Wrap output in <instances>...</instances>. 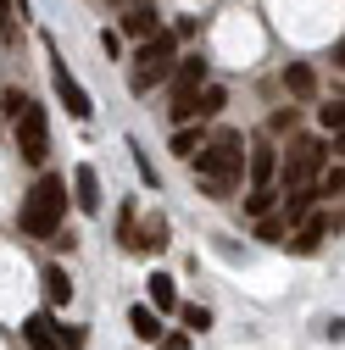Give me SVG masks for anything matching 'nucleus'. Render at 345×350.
<instances>
[{"label": "nucleus", "instance_id": "f257e3e1", "mask_svg": "<svg viewBox=\"0 0 345 350\" xmlns=\"http://www.w3.org/2000/svg\"><path fill=\"white\" fill-rule=\"evenodd\" d=\"M195 189L206 200H229V189L245 178V134L240 128H212L195 150Z\"/></svg>", "mask_w": 345, "mask_h": 350}, {"label": "nucleus", "instance_id": "ddd939ff", "mask_svg": "<svg viewBox=\"0 0 345 350\" xmlns=\"http://www.w3.org/2000/svg\"><path fill=\"white\" fill-rule=\"evenodd\" d=\"M284 90H290L295 100H312V95H318V72H312L307 62H290V67H284Z\"/></svg>", "mask_w": 345, "mask_h": 350}, {"label": "nucleus", "instance_id": "0eeeda50", "mask_svg": "<svg viewBox=\"0 0 345 350\" xmlns=\"http://www.w3.org/2000/svg\"><path fill=\"white\" fill-rule=\"evenodd\" d=\"M51 83H56V100L67 106V117H73V122H90V117H95V100H90V90H84V83H78L67 67H56V72H51Z\"/></svg>", "mask_w": 345, "mask_h": 350}, {"label": "nucleus", "instance_id": "6e6552de", "mask_svg": "<svg viewBox=\"0 0 345 350\" xmlns=\"http://www.w3.org/2000/svg\"><path fill=\"white\" fill-rule=\"evenodd\" d=\"M167 217L156 211V217H145V223H134V228H128V250H140V256H162L167 250Z\"/></svg>", "mask_w": 345, "mask_h": 350}, {"label": "nucleus", "instance_id": "aec40b11", "mask_svg": "<svg viewBox=\"0 0 345 350\" xmlns=\"http://www.w3.org/2000/svg\"><path fill=\"white\" fill-rule=\"evenodd\" d=\"M201 128L195 122H179V134H172V156H184V161H195V150H201Z\"/></svg>", "mask_w": 345, "mask_h": 350}, {"label": "nucleus", "instance_id": "4468645a", "mask_svg": "<svg viewBox=\"0 0 345 350\" xmlns=\"http://www.w3.org/2000/svg\"><path fill=\"white\" fill-rule=\"evenodd\" d=\"M318 206V189L312 184H295V189H284V223H301V217H307Z\"/></svg>", "mask_w": 345, "mask_h": 350}, {"label": "nucleus", "instance_id": "20e7f679", "mask_svg": "<svg viewBox=\"0 0 345 350\" xmlns=\"http://www.w3.org/2000/svg\"><path fill=\"white\" fill-rule=\"evenodd\" d=\"M323 161H329V139L323 134H290V150H279V172L273 178L284 184V189H295V184H312L318 172H323Z\"/></svg>", "mask_w": 345, "mask_h": 350}, {"label": "nucleus", "instance_id": "f03ea898", "mask_svg": "<svg viewBox=\"0 0 345 350\" xmlns=\"http://www.w3.org/2000/svg\"><path fill=\"white\" fill-rule=\"evenodd\" d=\"M62 217H67V178H56V172H39L34 189L23 195V211H17V228L28 239H51L62 228Z\"/></svg>", "mask_w": 345, "mask_h": 350}, {"label": "nucleus", "instance_id": "7ed1b4c3", "mask_svg": "<svg viewBox=\"0 0 345 350\" xmlns=\"http://www.w3.org/2000/svg\"><path fill=\"white\" fill-rule=\"evenodd\" d=\"M172 62H179V33H172V28H156L151 39H140V51L128 56V90H134V95H151L156 83H167Z\"/></svg>", "mask_w": 345, "mask_h": 350}, {"label": "nucleus", "instance_id": "dca6fc26", "mask_svg": "<svg viewBox=\"0 0 345 350\" xmlns=\"http://www.w3.org/2000/svg\"><path fill=\"white\" fill-rule=\"evenodd\" d=\"M223 106H229V90H223V83H212V78H206L201 90H195V117H218Z\"/></svg>", "mask_w": 345, "mask_h": 350}, {"label": "nucleus", "instance_id": "cd10ccee", "mask_svg": "<svg viewBox=\"0 0 345 350\" xmlns=\"http://www.w3.org/2000/svg\"><path fill=\"white\" fill-rule=\"evenodd\" d=\"M23 100H28L23 90H6V95H0V111H6V117H17V111H23Z\"/></svg>", "mask_w": 345, "mask_h": 350}, {"label": "nucleus", "instance_id": "1a4fd4ad", "mask_svg": "<svg viewBox=\"0 0 345 350\" xmlns=\"http://www.w3.org/2000/svg\"><path fill=\"white\" fill-rule=\"evenodd\" d=\"M273 172H279V145L273 139H251L245 145V178L251 184H273Z\"/></svg>", "mask_w": 345, "mask_h": 350}, {"label": "nucleus", "instance_id": "412c9836", "mask_svg": "<svg viewBox=\"0 0 345 350\" xmlns=\"http://www.w3.org/2000/svg\"><path fill=\"white\" fill-rule=\"evenodd\" d=\"M284 234H290L284 217H273V211H268V217H256V239H262V245H279Z\"/></svg>", "mask_w": 345, "mask_h": 350}, {"label": "nucleus", "instance_id": "c85d7f7f", "mask_svg": "<svg viewBox=\"0 0 345 350\" xmlns=\"http://www.w3.org/2000/svg\"><path fill=\"white\" fill-rule=\"evenodd\" d=\"M0 28L12 33V0H0Z\"/></svg>", "mask_w": 345, "mask_h": 350}, {"label": "nucleus", "instance_id": "4be33fe9", "mask_svg": "<svg viewBox=\"0 0 345 350\" xmlns=\"http://www.w3.org/2000/svg\"><path fill=\"white\" fill-rule=\"evenodd\" d=\"M172 312L184 317V328H190V334H206V328H212V312H206V306H184V300H179Z\"/></svg>", "mask_w": 345, "mask_h": 350}, {"label": "nucleus", "instance_id": "b1692460", "mask_svg": "<svg viewBox=\"0 0 345 350\" xmlns=\"http://www.w3.org/2000/svg\"><path fill=\"white\" fill-rule=\"evenodd\" d=\"M295 122H301V117H295V106H279V111L268 117V134H295Z\"/></svg>", "mask_w": 345, "mask_h": 350}, {"label": "nucleus", "instance_id": "39448f33", "mask_svg": "<svg viewBox=\"0 0 345 350\" xmlns=\"http://www.w3.org/2000/svg\"><path fill=\"white\" fill-rule=\"evenodd\" d=\"M12 122H17V156L28 167H45V156H51V117H45V106L23 100V111Z\"/></svg>", "mask_w": 345, "mask_h": 350}, {"label": "nucleus", "instance_id": "393cba45", "mask_svg": "<svg viewBox=\"0 0 345 350\" xmlns=\"http://www.w3.org/2000/svg\"><path fill=\"white\" fill-rule=\"evenodd\" d=\"M128 150H134V167H140V184H145V189H162V178H156V167H151V156H145L140 145H128Z\"/></svg>", "mask_w": 345, "mask_h": 350}, {"label": "nucleus", "instance_id": "9d476101", "mask_svg": "<svg viewBox=\"0 0 345 350\" xmlns=\"http://www.w3.org/2000/svg\"><path fill=\"white\" fill-rule=\"evenodd\" d=\"M73 206H78L84 217L101 211V172H95V167H73Z\"/></svg>", "mask_w": 345, "mask_h": 350}, {"label": "nucleus", "instance_id": "f8f14e48", "mask_svg": "<svg viewBox=\"0 0 345 350\" xmlns=\"http://www.w3.org/2000/svg\"><path fill=\"white\" fill-rule=\"evenodd\" d=\"M145 289H151V300H145V306H151V312H162V317L172 312V306H179V278L151 273V284H145Z\"/></svg>", "mask_w": 345, "mask_h": 350}, {"label": "nucleus", "instance_id": "2eb2a0df", "mask_svg": "<svg viewBox=\"0 0 345 350\" xmlns=\"http://www.w3.org/2000/svg\"><path fill=\"white\" fill-rule=\"evenodd\" d=\"M128 328H134V339L156 345V339H162V312H151V306H134V312H128Z\"/></svg>", "mask_w": 345, "mask_h": 350}, {"label": "nucleus", "instance_id": "423d86ee", "mask_svg": "<svg viewBox=\"0 0 345 350\" xmlns=\"http://www.w3.org/2000/svg\"><path fill=\"white\" fill-rule=\"evenodd\" d=\"M329 234H340V206H334V211H318V217H301V228L284 234L279 245H284L290 256H318Z\"/></svg>", "mask_w": 345, "mask_h": 350}, {"label": "nucleus", "instance_id": "9b49d317", "mask_svg": "<svg viewBox=\"0 0 345 350\" xmlns=\"http://www.w3.org/2000/svg\"><path fill=\"white\" fill-rule=\"evenodd\" d=\"M23 345H28V350H62V339H56V317H51V312H34V317L23 323Z\"/></svg>", "mask_w": 345, "mask_h": 350}, {"label": "nucleus", "instance_id": "a878e982", "mask_svg": "<svg viewBox=\"0 0 345 350\" xmlns=\"http://www.w3.org/2000/svg\"><path fill=\"white\" fill-rule=\"evenodd\" d=\"M56 339H62V350H84V345H90L84 328H56Z\"/></svg>", "mask_w": 345, "mask_h": 350}, {"label": "nucleus", "instance_id": "6ab92c4d", "mask_svg": "<svg viewBox=\"0 0 345 350\" xmlns=\"http://www.w3.org/2000/svg\"><path fill=\"white\" fill-rule=\"evenodd\" d=\"M156 28H162V23H156V12H151V6H134V12L123 17V33H134V39H151Z\"/></svg>", "mask_w": 345, "mask_h": 350}, {"label": "nucleus", "instance_id": "bb28decb", "mask_svg": "<svg viewBox=\"0 0 345 350\" xmlns=\"http://www.w3.org/2000/svg\"><path fill=\"white\" fill-rule=\"evenodd\" d=\"M101 51H106V56H112V62H117V56H123V33H117V28H106V33H101Z\"/></svg>", "mask_w": 345, "mask_h": 350}, {"label": "nucleus", "instance_id": "f3484780", "mask_svg": "<svg viewBox=\"0 0 345 350\" xmlns=\"http://www.w3.org/2000/svg\"><path fill=\"white\" fill-rule=\"evenodd\" d=\"M45 300H51V306H67V300H73V278H67V267H45Z\"/></svg>", "mask_w": 345, "mask_h": 350}, {"label": "nucleus", "instance_id": "c756f323", "mask_svg": "<svg viewBox=\"0 0 345 350\" xmlns=\"http://www.w3.org/2000/svg\"><path fill=\"white\" fill-rule=\"evenodd\" d=\"M12 6H23V17H28V0H12Z\"/></svg>", "mask_w": 345, "mask_h": 350}, {"label": "nucleus", "instance_id": "a211bd4d", "mask_svg": "<svg viewBox=\"0 0 345 350\" xmlns=\"http://www.w3.org/2000/svg\"><path fill=\"white\" fill-rule=\"evenodd\" d=\"M279 206V189L273 184H251V195H245V217H268Z\"/></svg>", "mask_w": 345, "mask_h": 350}, {"label": "nucleus", "instance_id": "5701e85b", "mask_svg": "<svg viewBox=\"0 0 345 350\" xmlns=\"http://www.w3.org/2000/svg\"><path fill=\"white\" fill-rule=\"evenodd\" d=\"M318 122H323V128H329V134L340 139V134H345V100H329V106L318 111Z\"/></svg>", "mask_w": 345, "mask_h": 350}]
</instances>
